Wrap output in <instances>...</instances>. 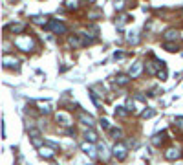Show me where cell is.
I'll list each match as a JSON object with an SVG mask.
<instances>
[{"label":"cell","instance_id":"cell-1","mask_svg":"<svg viewBox=\"0 0 183 165\" xmlns=\"http://www.w3.org/2000/svg\"><path fill=\"white\" fill-rule=\"evenodd\" d=\"M15 44H16V48H18V50H22V51H29V50L33 48V40H31L27 35L16 37V39H15Z\"/></svg>","mask_w":183,"mask_h":165},{"label":"cell","instance_id":"cell-2","mask_svg":"<svg viewBox=\"0 0 183 165\" xmlns=\"http://www.w3.org/2000/svg\"><path fill=\"white\" fill-rule=\"evenodd\" d=\"M2 62H4V68H13V70L18 68V61L15 57H11V55H4Z\"/></svg>","mask_w":183,"mask_h":165},{"label":"cell","instance_id":"cell-3","mask_svg":"<svg viewBox=\"0 0 183 165\" xmlns=\"http://www.w3.org/2000/svg\"><path fill=\"white\" fill-rule=\"evenodd\" d=\"M48 28L53 29L55 33H64V31H66V26H64L62 22H59V20H51V22L48 24Z\"/></svg>","mask_w":183,"mask_h":165},{"label":"cell","instance_id":"cell-4","mask_svg":"<svg viewBox=\"0 0 183 165\" xmlns=\"http://www.w3.org/2000/svg\"><path fill=\"white\" fill-rule=\"evenodd\" d=\"M114 154H115L119 160H125V158H126V147H125L123 143H117V145L114 147Z\"/></svg>","mask_w":183,"mask_h":165},{"label":"cell","instance_id":"cell-5","mask_svg":"<svg viewBox=\"0 0 183 165\" xmlns=\"http://www.w3.org/2000/svg\"><path fill=\"white\" fill-rule=\"evenodd\" d=\"M165 39H167V40H178V39H180V33H178L176 29H167V31H165Z\"/></svg>","mask_w":183,"mask_h":165},{"label":"cell","instance_id":"cell-6","mask_svg":"<svg viewBox=\"0 0 183 165\" xmlns=\"http://www.w3.org/2000/svg\"><path fill=\"white\" fill-rule=\"evenodd\" d=\"M141 68H143V66H141V62H136V64H134V68L130 70V77H137V75L141 73Z\"/></svg>","mask_w":183,"mask_h":165},{"label":"cell","instance_id":"cell-7","mask_svg":"<svg viewBox=\"0 0 183 165\" xmlns=\"http://www.w3.org/2000/svg\"><path fill=\"white\" fill-rule=\"evenodd\" d=\"M57 121H60V125H70V118L66 114H57Z\"/></svg>","mask_w":183,"mask_h":165},{"label":"cell","instance_id":"cell-8","mask_svg":"<svg viewBox=\"0 0 183 165\" xmlns=\"http://www.w3.org/2000/svg\"><path fill=\"white\" fill-rule=\"evenodd\" d=\"M81 121H82L84 125H88V127H92V125H93V118H92V116H86V114H82V116H81Z\"/></svg>","mask_w":183,"mask_h":165},{"label":"cell","instance_id":"cell-9","mask_svg":"<svg viewBox=\"0 0 183 165\" xmlns=\"http://www.w3.org/2000/svg\"><path fill=\"white\" fill-rule=\"evenodd\" d=\"M167 158H169V160H174V158H180V151H178V149H170V151L167 152Z\"/></svg>","mask_w":183,"mask_h":165},{"label":"cell","instance_id":"cell-10","mask_svg":"<svg viewBox=\"0 0 183 165\" xmlns=\"http://www.w3.org/2000/svg\"><path fill=\"white\" fill-rule=\"evenodd\" d=\"M7 29H11V31L18 33V31H22V29H24V24H11V26H7Z\"/></svg>","mask_w":183,"mask_h":165},{"label":"cell","instance_id":"cell-11","mask_svg":"<svg viewBox=\"0 0 183 165\" xmlns=\"http://www.w3.org/2000/svg\"><path fill=\"white\" fill-rule=\"evenodd\" d=\"M115 83H117L119 86H125V84L128 83V77H126V75H119V77L115 79Z\"/></svg>","mask_w":183,"mask_h":165},{"label":"cell","instance_id":"cell-12","mask_svg":"<svg viewBox=\"0 0 183 165\" xmlns=\"http://www.w3.org/2000/svg\"><path fill=\"white\" fill-rule=\"evenodd\" d=\"M163 48H165V50H169V51H176V50H178V46H176V44H172V42H165V44H163Z\"/></svg>","mask_w":183,"mask_h":165},{"label":"cell","instance_id":"cell-13","mask_svg":"<svg viewBox=\"0 0 183 165\" xmlns=\"http://www.w3.org/2000/svg\"><path fill=\"white\" fill-rule=\"evenodd\" d=\"M82 151H84L86 154H90V156H93V154H95V152H93V147H92V145H86V143L82 145Z\"/></svg>","mask_w":183,"mask_h":165},{"label":"cell","instance_id":"cell-14","mask_svg":"<svg viewBox=\"0 0 183 165\" xmlns=\"http://www.w3.org/2000/svg\"><path fill=\"white\" fill-rule=\"evenodd\" d=\"M99 151H101V158H103V160H108V152H106V147H104V145H101V147H99Z\"/></svg>","mask_w":183,"mask_h":165},{"label":"cell","instance_id":"cell-15","mask_svg":"<svg viewBox=\"0 0 183 165\" xmlns=\"http://www.w3.org/2000/svg\"><path fill=\"white\" fill-rule=\"evenodd\" d=\"M33 22H35V24H46V17H35Z\"/></svg>","mask_w":183,"mask_h":165},{"label":"cell","instance_id":"cell-16","mask_svg":"<svg viewBox=\"0 0 183 165\" xmlns=\"http://www.w3.org/2000/svg\"><path fill=\"white\" fill-rule=\"evenodd\" d=\"M115 116H121V118H123V116H126V110H125V107H119V108L115 110Z\"/></svg>","mask_w":183,"mask_h":165},{"label":"cell","instance_id":"cell-17","mask_svg":"<svg viewBox=\"0 0 183 165\" xmlns=\"http://www.w3.org/2000/svg\"><path fill=\"white\" fill-rule=\"evenodd\" d=\"M86 138H88L90 141H95V140H97V136H95V132H92V130H90V132H86Z\"/></svg>","mask_w":183,"mask_h":165},{"label":"cell","instance_id":"cell-18","mask_svg":"<svg viewBox=\"0 0 183 165\" xmlns=\"http://www.w3.org/2000/svg\"><path fill=\"white\" fill-rule=\"evenodd\" d=\"M112 134H114V138H115V140H119V138H121V130H119V129H112Z\"/></svg>","mask_w":183,"mask_h":165},{"label":"cell","instance_id":"cell-19","mask_svg":"<svg viewBox=\"0 0 183 165\" xmlns=\"http://www.w3.org/2000/svg\"><path fill=\"white\" fill-rule=\"evenodd\" d=\"M163 141V136L161 134H158V136H154V145H159Z\"/></svg>","mask_w":183,"mask_h":165},{"label":"cell","instance_id":"cell-20","mask_svg":"<svg viewBox=\"0 0 183 165\" xmlns=\"http://www.w3.org/2000/svg\"><path fill=\"white\" fill-rule=\"evenodd\" d=\"M40 154H42V156H46V158L53 156V152H51V151H48V149H42V151H40Z\"/></svg>","mask_w":183,"mask_h":165},{"label":"cell","instance_id":"cell-21","mask_svg":"<svg viewBox=\"0 0 183 165\" xmlns=\"http://www.w3.org/2000/svg\"><path fill=\"white\" fill-rule=\"evenodd\" d=\"M68 7H70V9H75V7H77V0H68Z\"/></svg>","mask_w":183,"mask_h":165},{"label":"cell","instance_id":"cell-22","mask_svg":"<svg viewBox=\"0 0 183 165\" xmlns=\"http://www.w3.org/2000/svg\"><path fill=\"white\" fill-rule=\"evenodd\" d=\"M101 127H103V129H110V123H108V119H101Z\"/></svg>","mask_w":183,"mask_h":165},{"label":"cell","instance_id":"cell-23","mask_svg":"<svg viewBox=\"0 0 183 165\" xmlns=\"http://www.w3.org/2000/svg\"><path fill=\"white\" fill-rule=\"evenodd\" d=\"M123 0H115V9H123Z\"/></svg>","mask_w":183,"mask_h":165},{"label":"cell","instance_id":"cell-24","mask_svg":"<svg viewBox=\"0 0 183 165\" xmlns=\"http://www.w3.org/2000/svg\"><path fill=\"white\" fill-rule=\"evenodd\" d=\"M174 121H176V123H178V127H183V118H176V119H174Z\"/></svg>","mask_w":183,"mask_h":165},{"label":"cell","instance_id":"cell-25","mask_svg":"<svg viewBox=\"0 0 183 165\" xmlns=\"http://www.w3.org/2000/svg\"><path fill=\"white\" fill-rule=\"evenodd\" d=\"M143 116H145V118H152V116H154V110H148V112H145Z\"/></svg>","mask_w":183,"mask_h":165}]
</instances>
